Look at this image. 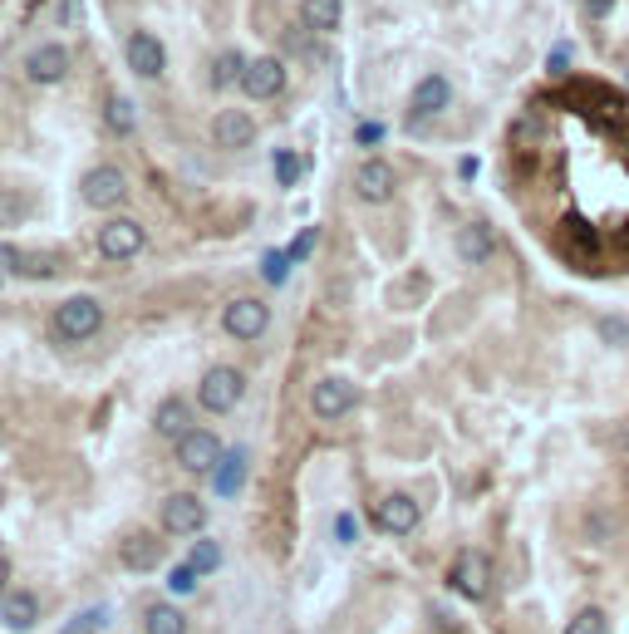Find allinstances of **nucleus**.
Listing matches in <instances>:
<instances>
[{
	"label": "nucleus",
	"instance_id": "obj_1",
	"mask_svg": "<svg viewBox=\"0 0 629 634\" xmlns=\"http://www.w3.org/2000/svg\"><path fill=\"white\" fill-rule=\"evenodd\" d=\"M50 330H55L64 345L94 340V335L104 330V305H99L94 295H69V300H59V310H55V320H50Z\"/></svg>",
	"mask_w": 629,
	"mask_h": 634
},
{
	"label": "nucleus",
	"instance_id": "obj_2",
	"mask_svg": "<svg viewBox=\"0 0 629 634\" xmlns=\"http://www.w3.org/2000/svg\"><path fill=\"white\" fill-rule=\"evenodd\" d=\"M241 394H246V374H241V369H231V364L207 369V374H202V384H197V399H202L207 413H231V408L241 404Z\"/></svg>",
	"mask_w": 629,
	"mask_h": 634
},
{
	"label": "nucleus",
	"instance_id": "obj_3",
	"mask_svg": "<svg viewBox=\"0 0 629 634\" xmlns=\"http://www.w3.org/2000/svg\"><path fill=\"white\" fill-rule=\"evenodd\" d=\"M448 585L458 590L462 600H487L492 595V561L482 551H462L448 571Z\"/></svg>",
	"mask_w": 629,
	"mask_h": 634
},
{
	"label": "nucleus",
	"instance_id": "obj_4",
	"mask_svg": "<svg viewBox=\"0 0 629 634\" xmlns=\"http://www.w3.org/2000/svg\"><path fill=\"white\" fill-rule=\"evenodd\" d=\"M143 246H148V236H143L138 222H128V217H114V222L99 227V256L104 261H133Z\"/></svg>",
	"mask_w": 629,
	"mask_h": 634
},
{
	"label": "nucleus",
	"instance_id": "obj_5",
	"mask_svg": "<svg viewBox=\"0 0 629 634\" xmlns=\"http://www.w3.org/2000/svg\"><path fill=\"white\" fill-rule=\"evenodd\" d=\"M123 55H128V69H133L138 79H163V69H168V50H163V40H158V35H148V30H133Z\"/></svg>",
	"mask_w": 629,
	"mask_h": 634
},
{
	"label": "nucleus",
	"instance_id": "obj_6",
	"mask_svg": "<svg viewBox=\"0 0 629 634\" xmlns=\"http://www.w3.org/2000/svg\"><path fill=\"white\" fill-rule=\"evenodd\" d=\"M222 443H217V433H207V428H192L187 438H177V467H187V472H212L217 462H222Z\"/></svg>",
	"mask_w": 629,
	"mask_h": 634
},
{
	"label": "nucleus",
	"instance_id": "obj_7",
	"mask_svg": "<svg viewBox=\"0 0 629 634\" xmlns=\"http://www.w3.org/2000/svg\"><path fill=\"white\" fill-rule=\"evenodd\" d=\"M222 325H227V335H236V340H261L271 330V310L261 300H231Z\"/></svg>",
	"mask_w": 629,
	"mask_h": 634
},
{
	"label": "nucleus",
	"instance_id": "obj_8",
	"mask_svg": "<svg viewBox=\"0 0 629 634\" xmlns=\"http://www.w3.org/2000/svg\"><path fill=\"white\" fill-rule=\"evenodd\" d=\"M354 404H359V394H354L349 379H320V384L310 389V408H315V418H325V423L344 418Z\"/></svg>",
	"mask_w": 629,
	"mask_h": 634
},
{
	"label": "nucleus",
	"instance_id": "obj_9",
	"mask_svg": "<svg viewBox=\"0 0 629 634\" xmlns=\"http://www.w3.org/2000/svg\"><path fill=\"white\" fill-rule=\"evenodd\" d=\"M374 526L389 531V536H408V531L418 526V502H413L408 492H389V497L374 507Z\"/></svg>",
	"mask_w": 629,
	"mask_h": 634
},
{
	"label": "nucleus",
	"instance_id": "obj_10",
	"mask_svg": "<svg viewBox=\"0 0 629 634\" xmlns=\"http://www.w3.org/2000/svg\"><path fill=\"white\" fill-rule=\"evenodd\" d=\"M394 187H399V177H394V168H389L384 158H369V163L354 168V192H359L364 202H389Z\"/></svg>",
	"mask_w": 629,
	"mask_h": 634
},
{
	"label": "nucleus",
	"instance_id": "obj_11",
	"mask_svg": "<svg viewBox=\"0 0 629 634\" xmlns=\"http://www.w3.org/2000/svg\"><path fill=\"white\" fill-rule=\"evenodd\" d=\"M118 561L128 566V571H158L163 566V546H158V536H148V531H128L123 541H118Z\"/></svg>",
	"mask_w": 629,
	"mask_h": 634
},
{
	"label": "nucleus",
	"instance_id": "obj_12",
	"mask_svg": "<svg viewBox=\"0 0 629 634\" xmlns=\"http://www.w3.org/2000/svg\"><path fill=\"white\" fill-rule=\"evenodd\" d=\"M163 526H168L172 536H197L202 526H207V507L197 502V497H187V492H177L163 502Z\"/></svg>",
	"mask_w": 629,
	"mask_h": 634
},
{
	"label": "nucleus",
	"instance_id": "obj_13",
	"mask_svg": "<svg viewBox=\"0 0 629 634\" xmlns=\"http://www.w3.org/2000/svg\"><path fill=\"white\" fill-rule=\"evenodd\" d=\"M241 89L251 94V99H276L281 89H286V64L276 55L266 59H251V69H246V79H241Z\"/></svg>",
	"mask_w": 629,
	"mask_h": 634
},
{
	"label": "nucleus",
	"instance_id": "obj_14",
	"mask_svg": "<svg viewBox=\"0 0 629 634\" xmlns=\"http://www.w3.org/2000/svg\"><path fill=\"white\" fill-rule=\"evenodd\" d=\"M448 104H453V84L443 74H428V79H418V89L408 99V118H433L443 114Z\"/></svg>",
	"mask_w": 629,
	"mask_h": 634
},
{
	"label": "nucleus",
	"instance_id": "obj_15",
	"mask_svg": "<svg viewBox=\"0 0 629 634\" xmlns=\"http://www.w3.org/2000/svg\"><path fill=\"white\" fill-rule=\"evenodd\" d=\"M84 202L89 207H118L123 202V192H128V177L118 173V168H94V173H84Z\"/></svg>",
	"mask_w": 629,
	"mask_h": 634
},
{
	"label": "nucleus",
	"instance_id": "obj_16",
	"mask_svg": "<svg viewBox=\"0 0 629 634\" xmlns=\"http://www.w3.org/2000/svg\"><path fill=\"white\" fill-rule=\"evenodd\" d=\"M0 266L15 271V276H30V281H50L59 271V261L50 251H15V246H0Z\"/></svg>",
	"mask_w": 629,
	"mask_h": 634
},
{
	"label": "nucleus",
	"instance_id": "obj_17",
	"mask_svg": "<svg viewBox=\"0 0 629 634\" xmlns=\"http://www.w3.org/2000/svg\"><path fill=\"white\" fill-rule=\"evenodd\" d=\"M212 143H217V148H251V143H256V123H251V114L222 109V114L212 118Z\"/></svg>",
	"mask_w": 629,
	"mask_h": 634
},
{
	"label": "nucleus",
	"instance_id": "obj_18",
	"mask_svg": "<svg viewBox=\"0 0 629 634\" xmlns=\"http://www.w3.org/2000/svg\"><path fill=\"white\" fill-rule=\"evenodd\" d=\"M25 74H30L35 84H59V79L69 74V50H64V45H40V50H30Z\"/></svg>",
	"mask_w": 629,
	"mask_h": 634
},
{
	"label": "nucleus",
	"instance_id": "obj_19",
	"mask_svg": "<svg viewBox=\"0 0 629 634\" xmlns=\"http://www.w3.org/2000/svg\"><path fill=\"white\" fill-rule=\"evenodd\" d=\"M0 620H5V630H15V634L35 630V620H40L35 595H30V590H5V595H0Z\"/></svg>",
	"mask_w": 629,
	"mask_h": 634
},
{
	"label": "nucleus",
	"instance_id": "obj_20",
	"mask_svg": "<svg viewBox=\"0 0 629 634\" xmlns=\"http://www.w3.org/2000/svg\"><path fill=\"white\" fill-rule=\"evenodd\" d=\"M492 251H497V231L487 227V222H467L458 231V256L467 266H482V261H492Z\"/></svg>",
	"mask_w": 629,
	"mask_h": 634
},
{
	"label": "nucleus",
	"instance_id": "obj_21",
	"mask_svg": "<svg viewBox=\"0 0 629 634\" xmlns=\"http://www.w3.org/2000/svg\"><path fill=\"white\" fill-rule=\"evenodd\" d=\"M153 428H158L163 438H187V433L197 428V413H192V404H182V399H168V404L153 413Z\"/></svg>",
	"mask_w": 629,
	"mask_h": 634
},
{
	"label": "nucleus",
	"instance_id": "obj_22",
	"mask_svg": "<svg viewBox=\"0 0 629 634\" xmlns=\"http://www.w3.org/2000/svg\"><path fill=\"white\" fill-rule=\"evenodd\" d=\"M212 487L222 492V497H236L241 487H246V453L241 448H227L222 462L212 467Z\"/></svg>",
	"mask_w": 629,
	"mask_h": 634
},
{
	"label": "nucleus",
	"instance_id": "obj_23",
	"mask_svg": "<svg viewBox=\"0 0 629 634\" xmlns=\"http://www.w3.org/2000/svg\"><path fill=\"white\" fill-rule=\"evenodd\" d=\"M340 15H344V0H305V5H300V20H305V30H315V35L340 30Z\"/></svg>",
	"mask_w": 629,
	"mask_h": 634
},
{
	"label": "nucleus",
	"instance_id": "obj_24",
	"mask_svg": "<svg viewBox=\"0 0 629 634\" xmlns=\"http://www.w3.org/2000/svg\"><path fill=\"white\" fill-rule=\"evenodd\" d=\"M246 69H251V59L241 55V50H227V55L212 59V84L217 89H231L236 79H246Z\"/></svg>",
	"mask_w": 629,
	"mask_h": 634
},
{
	"label": "nucleus",
	"instance_id": "obj_25",
	"mask_svg": "<svg viewBox=\"0 0 629 634\" xmlns=\"http://www.w3.org/2000/svg\"><path fill=\"white\" fill-rule=\"evenodd\" d=\"M143 630L148 634H187V620H182L177 605H153L148 620H143Z\"/></svg>",
	"mask_w": 629,
	"mask_h": 634
},
{
	"label": "nucleus",
	"instance_id": "obj_26",
	"mask_svg": "<svg viewBox=\"0 0 629 634\" xmlns=\"http://www.w3.org/2000/svg\"><path fill=\"white\" fill-rule=\"evenodd\" d=\"M566 634H610V615L600 605H585V610H575L566 620Z\"/></svg>",
	"mask_w": 629,
	"mask_h": 634
},
{
	"label": "nucleus",
	"instance_id": "obj_27",
	"mask_svg": "<svg viewBox=\"0 0 629 634\" xmlns=\"http://www.w3.org/2000/svg\"><path fill=\"white\" fill-rule=\"evenodd\" d=\"M104 123L114 128L118 138L123 133H133V123H138V114H133V104L123 99V94H109V104H104Z\"/></svg>",
	"mask_w": 629,
	"mask_h": 634
},
{
	"label": "nucleus",
	"instance_id": "obj_28",
	"mask_svg": "<svg viewBox=\"0 0 629 634\" xmlns=\"http://www.w3.org/2000/svg\"><path fill=\"white\" fill-rule=\"evenodd\" d=\"M187 566H192V571H197V576H212V571H217V566H222V546H217V541H207V536H202V541H197V546H192V556H187Z\"/></svg>",
	"mask_w": 629,
	"mask_h": 634
},
{
	"label": "nucleus",
	"instance_id": "obj_29",
	"mask_svg": "<svg viewBox=\"0 0 629 634\" xmlns=\"http://www.w3.org/2000/svg\"><path fill=\"white\" fill-rule=\"evenodd\" d=\"M261 276H266L271 286H281V281L290 276V251H271V256L261 261Z\"/></svg>",
	"mask_w": 629,
	"mask_h": 634
},
{
	"label": "nucleus",
	"instance_id": "obj_30",
	"mask_svg": "<svg viewBox=\"0 0 629 634\" xmlns=\"http://www.w3.org/2000/svg\"><path fill=\"white\" fill-rule=\"evenodd\" d=\"M276 177H281V187H295L300 182V158L295 153H276Z\"/></svg>",
	"mask_w": 629,
	"mask_h": 634
},
{
	"label": "nucleus",
	"instance_id": "obj_31",
	"mask_svg": "<svg viewBox=\"0 0 629 634\" xmlns=\"http://www.w3.org/2000/svg\"><path fill=\"white\" fill-rule=\"evenodd\" d=\"M315 241H320V231H315V227H305V231H300V236H295V241L286 246V251H290V261H305V256L315 251Z\"/></svg>",
	"mask_w": 629,
	"mask_h": 634
},
{
	"label": "nucleus",
	"instance_id": "obj_32",
	"mask_svg": "<svg viewBox=\"0 0 629 634\" xmlns=\"http://www.w3.org/2000/svg\"><path fill=\"white\" fill-rule=\"evenodd\" d=\"M99 625H104V610H89L84 620H74V625H64V634H99Z\"/></svg>",
	"mask_w": 629,
	"mask_h": 634
},
{
	"label": "nucleus",
	"instance_id": "obj_33",
	"mask_svg": "<svg viewBox=\"0 0 629 634\" xmlns=\"http://www.w3.org/2000/svg\"><path fill=\"white\" fill-rule=\"evenodd\" d=\"M354 138H359L364 148H374V143H384V123H359V128H354Z\"/></svg>",
	"mask_w": 629,
	"mask_h": 634
},
{
	"label": "nucleus",
	"instance_id": "obj_34",
	"mask_svg": "<svg viewBox=\"0 0 629 634\" xmlns=\"http://www.w3.org/2000/svg\"><path fill=\"white\" fill-rule=\"evenodd\" d=\"M605 340H615V345H629V325H625V320H605Z\"/></svg>",
	"mask_w": 629,
	"mask_h": 634
},
{
	"label": "nucleus",
	"instance_id": "obj_35",
	"mask_svg": "<svg viewBox=\"0 0 629 634\" xmlns=\"http://www.w3.org/2000/svg\"><path fill=\"white\" fill-rule=\"evenodd\" d=\"M571 45H556V50H551V74H566V64H571Z\"/></svg>",
	"mask_w": 629,
	"mask_h": 634
},
{
	"label": "nucleus",
	"instance_id": "obj_36",
	"mask_svg": "<svg viewBox=\"0 0 629 634\" xmlns=\"http://www.w3.org/2000/svg\"><path fill=\"white\" fill-rule=\"evenodd\" d=\"M335 536H340V541H354V536H359V521H354L349 512H344V517L335 521Z\"/></svg>",
	"mask_w": 629,
	"mask_h": 634
},
{
	"label": "nucleus",
	"instance_id": "obj_37",
	"mask_svg": "<svg viewBox=\"0 0 629 634\" xmlns=\"http://www.w3.org/2000/svg\"><path fill=\"white\" fill-rule=\"evenodd\" d=\"M610 10H615V0H585V15H590V20H605Z\"/></svg>",
	"mask_w": 629,
	"mask_h": 634
},
{
	"label": "nucleus",
	"instance_id": "obj_38",
	"mask_svg": "<svg viewBox=\"0 0 629 634\" xmlns=\"http://www.w3.org/2000/svg\"><path fill=\"white\" fill-rule=\"evenodd\" d=\"M192 585H197V571H192V566H187V571H177V576H172V590H192Z\"/></svg>",
	"mask_w": 629,
	"mask_h": 634
},
{
	"label": "nucleus",
	"instance_id": "obj_39",
	"mask_svg": "<svg viewBox=\"0 0 629 634\" xmlns=\"http://www.w3.org/2000/svg\"><path fill=\"white\" fill-rule=\"evenodd\" d=\"M5 590H10V561L0 556V595H5Z\"/></svg>",
	"mask_w": 629,
	"mask_h": 634
}]
</instances>
